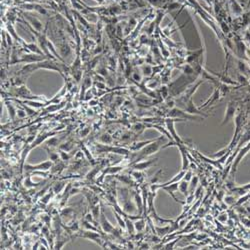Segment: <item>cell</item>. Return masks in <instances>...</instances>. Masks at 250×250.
I'll list each match as a JSON object with an SVG mask.
<instances>
[{
  "label": "cell",
  "mask_w": 250,
  "mask_h": 250,
  "mask_svg": "<svg viewBox=\"0 0 250 250\" xmlns=\"http://www.w3.org/2000/svg\"><path fill=\"white\" fill-rule=\"evenodd\" d=\"M163 140H164V138H163L162 136L159 137V138L155 139L153 142L149 143V144L146 145L145 147H143L141 150H139L138 153H134L133 154L134 158L132 159L133 160V162H132L131 164L138 162L139 160H143L144 158L150 156V155L154 154V153H156V152L160 149V147H161Z\"/></svg>",
  "instance_id": "6da1fadb"
},
{
  "label": "cell",
  "mask_w": 250,
  "mask_h": 250,
  "mask_svg": "<svg viewBox=\"0 0 250 250\" xmlns=\"http://www.w3.org/2000/svg\"><path fill=\"white\" fill-rule=\"evenodd\" d=\"M176 121H184V120L178 119V118H170V117H168V118H166V119L164 120L165 125H166V128H167V130L169 131V133L171 134V136L173 137L174 141H170V142L168 143V144H166L165 146H163L162 148H166V147H168V146H170V145H171V146H172V145L177 146L178 144H183L182 139H181L180 137L177 135L176 130H175V128H174V123L176 122Z\"/></svg>",
  "instance_id": "7a4b0ae2"
},
{
  "label": "cell",
  "mask_w": 250,
  "mask_h": 250,
  "mask_svg": "<svg viewBox=\"0 0 250 250\" xmlns=\"http://www.w3.org/2000/svg\"><path fill=\"white\" fill-rule=\"evenodd\" d=\"M167 116L170 118H178V119H182V120H197V121H201L204 119V117H199L197 115H193V114L188 113L187 111H185L184 109H180V108H171L168 111Z\"/></svg>",
  "instance_id": "3957f363"
},
{
  "label": "cell",
  "mask_w": 250,
  "mask_h": 250,
  "mask_svg": "<svg viewBox=\"0 0 250 250\" xmlns=\"http://www.w3.org/2000/svg\"><path fill=\"white\" fill-rule=\"evenodd\" d=\"M248 152H250V141L247 143L246 145L242 146V147L239 148L236 151V153H235V158H234L233 164H232V166H231V174H233V173L236 172L239 163L241 162V160H242L243 158L245 157L247 154H248Z\"/></svg>",
  "instance_id": "277c9868"
},
{
  "label": "cell",
  "mask_w": 250,
  "mask_h": 250,
  "mask_svg": "<svg viewBox=\"0 0 250 250\" xmlns=\"http://www.w3.org/2000/svg\"><path fill=\"white\" fill-rule=\"evenodd\" d=\"M48 57L45 54H24L22 55L21 59L17 60L19 63H26V64H31V63H38L41 61L46 60Z\"/></svg>",
  "instance_id": "5b68a950"
},
{
  "label": "cell",
  "mask_w": 250,
  "mask_h": 250,
  "mask_svg": "<svg viewBox=\"0 0 250 250\" xmlns=\"http://www.w3.org/2000/svg\"><path fill=\"white\" fill-rule=\"evenodd\" d=\"M96 150L98 152H112V153H116V154H120V155H127L130 153L128 149L122 148V147H110V146H106L105 144H102V143H97L96 144Z\"/></svg>",
  "instance_id": "8992f818"
},
{
  "label": "cell",
  "mask_w": 250,
  "mask_h": 250,
  "mask_svg": "<svg viewBox=\"0 0 250 250\" xmlns=\"http://www.w3.org/2000/svg\"><path fill=\"white\" fill-rule=\"evenodd\" d=\"M237 103L234 101H230L227 104L226 110H225V116L223 118V121L221 123V125L226 124L228 121H230L231 119H233L235 117V114L237 112Z\"/></svg>",
  "instance_id": "52a82bcc"
},
{
  "label": "cell",
  "mask_w": 250,
  "mask_h": 250,
  "mask_svg": "<svg viewBox=\"0 0 250 250\" xmlns=\"http://www.w3.org/2000/svg\"><path fill=\"white\" fill-rule=\"evenodd\" d=\"M52 166V162L50 160H47V161H44L42 163H39V164H35V165H31V164H26L24 166L25 170L26 172H32V171H47L49 170Z\"/></svg>",
  "instance_id": "ba28073f"
},
{
  "label": "cell",
  "mask_w": 250,
  "mask_h": 250,
  "mask_svg": "<svg viewBox=\"0 0 250 250\" xmlns=\"http://www.w3.org/2000/svg\"><path fill=\"white\" fill-rule=\"evenodd\" d=\"M99 219H100V225H101L103 231L106 232V233H112V234H114V232H116V229L109 223V221L107 219H106V216L104 214V209L103 208H101V211H100Z\"/></svg>",
  "instance_id": "9c48e42d"
},
{
  "label": "cell",
  "mask_w": 250,
  "mask_h": 250,
  "mask_svg": "<svg viewBox=\"0 0 250 250\" xmlns=\"http://www.w3.org/2000/svg\"><path fill=\"white\" fill-rule=\"evenodd\" d=\"M184 110L187 111L188 113L193 114V115H200V116H202V117H208L209 116L208 114L204 113L203 111H200L199 109H198L196 106H195V104L193 103V99H192V97L188 100L187 102L185 103Z\"/></svg>",
  "instance_id": "30bf717a"
},
{
  "label": "cell",
  "mask_w": 250,
  "mask_h": 250,
  "mask_svg": "<svg viewBox=\"0 0 250 250\" xmlns=\"http://www.w3.org/2000/svg\"><path fill=\"white\" fill-rule=\"evenodd\" d=\"M79 236L90 239V240L94 241V242H96L97 244H99L100 246H103V239H102V237L100 236V234L97 233V232H93L92 230H86V231H83Z\"/></svg>",
  "instance_id": "8fae6325"
},
{
  "label": "cell",
  "mask_w": 250,
  "mask_h": 250,
  "mask_svg": "<svg viewBox=\"0 0 250 250\" xmlns=\"http://www.w3.org/2000/svg\"><path fill=\"white\" fill-rule=\"evenodd\" d=\"M161 189H163L164 191H166L167 193L170 194V196L173 198L175 200V202H178L180 204H185V202H183V201H180L178 200L176 196H175V192H176L178 189H179V182H174V183H171V184H168V185H164L162 186Z\"/></svg>",
  "instance_id": "7c38bea8"
},
{
  "label": "cell",
  "mask_w": 250,
  "mask_h": 250,
  "mask_svg": "<svg viewBox=\"0 0 250 250\" xmlns=\"http://www.w3.org/2000/svg\"><path fill=\"white\" fill-rule=\"evenodd\" d=\"M177 147H178V149H179V151L181 153V158H182L181 170L186 171V170H188L189 169V164H190V162H189V158L187 156V151H186L184 144H178Z\"/></svg>",
  "instance_id": "4fadbf2b"
},
{
  "label": "cell",
  "mask_w": 250,
  "mask_h": 250,
  "mask_svg": "<svg viewBox=\"0 0 250 250\" xmlns=\"http://www.w3.org/2000/svg\"><path fill=\"white\" fill-rule=\"evenodd\" d=\"M157 158H155V159H149V160H144V161L142 162H136V163H133L132 165V168H133V170H144V169H147V168H150L152 165L154 164L155 162L157 161Z\"/></svg>",
  "instance_id": "5bb4252c"
},
{
  "label": "cell",
  "mask_w": 250,
  "mask_h": 250,
  "mask_svg": "<svg viewBox=\"0 0 250 250\" xmlns=\"http://www.w3.org/2000/svg\"><path fill=\"white\" fill-rule=\"evenodd\" d=\"M171 224V223H170ZM170 224H167V225H164L163 227L155 225L153 227V229L155 230V233L158 235V237H164L167 234L170 233Z\"/></svg>",
  "instance_id": "9a60e30c"
},
{
  "label": "cell",
  "mask_w": 250,
  "mask_h": 250,
  "mask_svg": "<svg viewBox=\"0 0 250 250\" xmlns=\"http://www.w3.org/2000/svg\"><path fill=\"white\" fill-rule=\"evenodd\" d=\"M24 17L28 19V21L31 23V25H32V27L34 28V29H35L36 31H38V32H41L43 26H42V23L39 21L38 19L35 18V17H31L30 15H28V14H26V13H24Z\"/></svg>",
  "instance_id": "2e32d148"
},
{
  "label": "cell",
  "mask_w": 250,
  "mask_h": 250,
  "mask_svg": "<svg viewBox=\"0 0 250 250\" xmlns=\"http://www.w3.org/2000/svg\"><path fill=\"white\" fill-rule=\"evenodd\" d=\"M230 8H231L232 13H233L235 16H239L243 12L242 7H241V5L239 4V2L236 1V0H230Z\"/></svg>",
  "instance_id": "e0dca14e"
},
{
  "label": "cell",
  "mask_w": 250,
  "mask_h": 250,
  "mask_svg": "<svg viewBox=\"0 0 250 250\" xmlns=\"http://www.w3.org/2000/svg\"><path fill=\"white\" fill-rule=\"evenodd\" d=\"M219 96H220V89H215L214 90V92L213 94L210 96V98H209L207 101H206L205 103H204L203 105H201V107L204 108V107H206L207 105H212L214 102H216L218 99H219Z\"/></svg>",
  "instance_id": "ac0fdd59"
},
{
  "label": "cell",
  "mask_w": 250,
  "mask_h": 250,
  "mask_svg": "<svg viewBox=\"0 0 250 250\" xmlns=\"http://www.w3.org/2000/svg\"><path fill=\"white\" fill-rule=\"evenodd\" d=\"M188 181H186L184 179L180 180L179 181V191L182 193V195L184 197H187L188 196V191H189V184H188Z\"/></svg>",
  "instance_id": "d6986e66"
},
{
  "label": "cell",
  "mask_w": 250,
  "mask_h": 250,
  "mask_svg": "<svg viewBox=\"0 0 250 250\" xmlns=\"http://www.w3.org/2000/svg\"><path fill=\"white\" fill-rule=\"evenodd\" d=\"M134 199H135V202H136L137 207H138L139 215H142L143 213H144V209H143V199H142V196L139 193H135L134 194Z\"/></svg>",
  "instance_id": "ffe728a7"
},
{
  "label": "cell",
  "mask_w": 250,
  "mask_h": 250,
  "mask_svg": "<svg viewBox=\"0 0 250 250\" xmlns=\"http://www.w3.org/2000/svg\"><path fill=\"white\" fill-rule=\"evenodd\" d=\"M155 139H152V140H147V141H142V142H138V143H135L130 147V150L132 151H137V150H141L143 147H145L146 145L149 144V143L153 142Z\"/></svg>",
  "instance_id": "44dd1931"
},
{
  "label": "cell",
  "mask_w": 250,
  "mask_h": 250,
  "mask_svg": "<svg viewBox=\"0 0 250 250\" xmlns=\"http://www.w3.org/2000/svg\"><path fill=\"white\" fill-rule=\"evenodd\" d=\"M238 68L239 71L243 74L244 76H248L249 75V67L245 62H243L242 60H238Z\"/></svg>",
  "instance_id": "7402d4cb"
},
{
  "label": "cell",
  "mask_w": 250,
  "mask_h": 250,
  "mask_svg": "<svg viewBox=\"0 0 250 250\" xmlns=\"http://www.w3.org/2000/svg\"><path fill=\"white\" fill-rule=\"evenodd\" d=\"M5 104H6V107H7V110H8V113H9L10 118L13 120L14 118H15V115L17 114L16 108L14 107V105L11 102H9V101H6V102H5Z\"/></svg>",
  "instance_id": "603a6c76"
},
{
  "label": "cell",
  "mask_w": 250,
  "mask_h": 250,
  "mask_svg": "<svg viewBox=\"0 0 250 250\" xmlns=\"http://www.w3.org/2000/svg\"><path fill=\"white\" fill-rule=\"evenodd\" d=\"M125 218V223H126V229H127V231L129 232V234L130 235H134V231H135V226H134V223L132 222L131 219H129L128 217H124Z\"/></svg>",
  "instance_id": "cb8c5ba5"
},
{
  "label": "cell",
  "mask_w": 250,
  "mask_h": 250,
  "mask_svg": "<svg viewBox=\"0 0 250 250\" xmlns=\"http://www.w3.org/2000/svg\"><path fill=\"white\" fill-rule=\"evenodd\" d=\"M190 184H189V190H190V194H194V190L196 188V186L198 184V177L197 176H192L191 180L189 181Z\"/></svg>",
  "instance_id": "d4e9b609"
},
{
  "label": "cell",
  "mask_w": 250,
  "mask_h": 250,
  "mask_svg": "<svg viewBox=\"0 0 250 250\" xmlns=\"http://www.w3.org/2000/svg\"><path fill=\"white\" fill-rule=\"evenodd\" d=\"M131 175L138 182H142L143 179H144V175H143V173L140 170H133L131 172Z\"/></svg>",
  "instance_id": "484cf974"
},
{
  "label": "cell",
  "mask_w": 250,
  "mask_h": 250,
  "mask_svg": "<svg viewBox=\"0 0 250 250\" xmlns=\"http://www.w3.org/2000/svg\"><path fill=\"white\" fill-rule=\"evenodd\" d=\"M23 103L25 104H27L28 106H32V107H35V108H40V107H43L46 103H41V102H36L34 101L32 99H27L26 101H24Z\"/></svg>",
  "instance_id": "4316f807"
},
{
  "label": "cell",
  "mask_w": 250,
  "mask_h": 250,
  "mask_svg": "<svg viewBox=\"0 0 250 250\" xmlns=\"http://www.w3.org/2000/svg\"><path fill=\"white\" fill-rule=\"evenodd\" d=\"M135 226V230L136 231H142L143 229L145 228V220L144 218H141V219H138L136 222L134 223Z\"/></svg>",
  "instance_id": "83f0119b"
},
{
  "label": "cell",
  "mask_w": 250,
  "mask_h": 250,
  "mask_svg": "<svg viewBox=\"0 0 250 250\" xmlns=\"http://www.w3.org/2000/svg\"><path fill=\"white\" fill-rule=\"evenodd\" d=\"M113 213H114V215H115V217H116V219H117V222H118V224H119V226L121 227L122 229H126L125 220L122 219V217H120V214H119L116 210H114Z\"/></svg>",
  "instance_id": "f1b7e54d"
},
{
  "label": "cell",
  "mask_w": 250,
  "mask_h": 250,
  "mask_svg": "<svg viewBox=\"0 0 250 250\" xmlns=\"http://www.w3.org/2000/svg\"><path fill=\"white\" fill-rule=\"evenodd\" d=\"M123 169V167L121 166H115V167H109L105 170V173L107 174H116L118 173L119 171H121Z\"/></svg>",
  "instance_id": "f546056e"
},
{
  "label": "cell",
  "mask_w": 250,
  "mask_h": 250,
  "mask_svg": "<svg viewBox=\"0 0 250 250\" xmlns=\"http://www.w3.org/2000/svg\"><path fill=\"white\" fill-rule=\"evenodd\" d=\"M41 184V183L40 182H32V181H31V176H28V178L26 180L24 181V185L26 186V187H28V188H30V187H36V186H38V185H40Z\"/></svg>",
  "instance_id": "4dcf8cb0"
},
{
  "label": "cell",
  "mask_w": 250,
  "mask_h": 250,
  "mask_svg": "<svg viewBox=\"0 0 250 250\" xmlns=\"http://www.w3.org/2000/svg\"><path fill=\"white\" fill-rule=\"evenodd\" d=\"M73 147V144H72V141H67L66 143H64V144H61L59 146V149H61V150L63 151H69L71 150Z\"/></svg>",
  "instance_id": "1f68e13d"
},
{
  "label": "cell",
  "mask_w": 250,
  "mask_h": 250,
  "mask_svg": "<svg viewBox=\"0 0 250 250\" xmlns=\"http://www.w3.org/2000/svg\"><path fill=\"white\" fill-rule=\"evenodd\" d=\"M224 201H225V203L227 205L232 206V205H234L235 202H236V198L234 196H232V195H227V196H225V198H224Z\"/></svg>",
  "instance_id": "d6a6232c"
},
{
  "label": "cell",
  "mask_w": 250,
  "mask_h": 250,
  "mask_svg": "<svg viewBox=\"0 0 250 250\" xmlns=\"http://www.w3.org/2000/svg\"><path fill=\"white\" fill-rule=\"evenodd\" d=\"M152 67L150 65H143L142 66V75L149 76L152 73Z\"/></svg>",
  "instance_id": "836d02e7"
},
{
  "label": "cell",
  "mask_w": 250,
  "mask_h": 250,
  "mask_svg": "<svg viewBox=\"0 0 250 250\" xmlns=\"http://www.w3.org/2000/svg\"><path fill=\"white\" fill-rule=\"evenodd\" d=\"M65 183L64 182H59V183H56L55 185H54L53 187V191L55 192V193H59L60 191L62 190V188L64 187Z\"/></svg>",
  "instance_id": "e575fe53"
},
{
  "label": "cell",
  "mask_w": 250,
  "mask_h": 250,
  "mask_svg": "<svg viewBox=\"0 0 250 250\" xmlns=\"http://www.w3.org/2000/svg\"><path fill=\"white\" fill-rule=\"evenodd\" d=\"M132 79L135 80V81H141V79H142L141 73L137 70H134L133 73H132Z\"/></svg>",
  "instance_id": "d590c367"
},
{
  "label": "cell",
  "mask_w": 250,
  "mask_h": 250,
  "mask_svg": "<svg viewBox=\"0 0 250 250\" xmlns=\"http://www.w3.org/2000/svg\"><path fill=\"white\" fill-rule=\"evenodd\" d=\"M59 141H60V139L56 138V137H53V138H51L50 140H48V141H47V145L50 146V147H53V146H57V145H58Z\"/></svg>",
  "instance_id": "8d00e7d4"
},
{
  "label": "cell",
  "mask_w": 250,
  "mask_h": 250,
  "mask_svg": "<svg viewBox=\"0 0 250 250\" xmlns=\"http://www.w3.org/2000/svg\"><path fill=\"white\" fill-rule=\"evenodd\" d=\"M47 151H48V155H49V158H50L51 161H56V160H58V157H59L58 153L49 151V149H47Z\"/></svg>",
  "instance_id": "74e56055"
},
{
  "label": "cell",
  "mask_w": 250,
  "mask_h": 250,
  "mask_svg": "<svg viewBox=\"0 0 250 250\" xmlns=\"http://www.w3.org/2000/svg\"><path fill=\"white\" fill-rule=\"evenodd\" d=\"M100 140H101V142H103V143H111L112 142L111 136L110 135H108V134L102 135V136L100 137Z\"/></svg>",
  "instance_id": "f35d334b"
},
{
  "label": "cell",
  "mask_w": 250,
  "mask_h": 250,
  "mask_svg": "<svg viewBox=\"0 0 250 250\" xmlns=\"http://www.w3.org/2000/svg\"><path fill=\"white\" fill-rule=\"evenodd\" d=\"M34 10L38 11L40 14H43V15H46V14H47V11L45 10L42 6L38 5V4H34Z\"/></svg>",
  "instance_id": "ab89813d"
},
{
  "label": "cell",
  "mask_w": 250,
  "mask_h": 250,
  "mask_svg": "<svg viewBox=\"0 0 250 250\" xmlns=\"http://www.w3.org/2000/svg\"><path fill=\"white\" fill-rule=\"evenodd\" d=\"M83 226H84L85 228L87 229V230L98 231V230H97V228H96V227H93V226H91V225H90V223H89L88 221H86V220H84V221H83Z\"/></svg>",
  "instance_id": "60d3db41"
},
{
  "label": "cell",
  "mask_w": 250,
  "mask_h": 250,
  "mask_svg": "<svg viewBox=\"0 0 250 250\" xmlns=\"http://www.w3.org/2000/svg\"><path fill=\"white\" fill-rule=\"evenodd\" d=\"M8 30H9V33L11 34V35L13 36V38L14 39H16L17 41H20V39L18 36L16 35V33H15V31H14V29H13V27H12V25H8Z\"/></svg>",
  "instance_id": "b9f144b4"
},
{
  "label": "cell",
  "mask_w": 250,
  "mask_h": 250,
  "mask_svg": "<svg viewBox=\"0 0 250 250\" xmlns=\"http://www.w3.org/2000/svg\"><path fill=\"white\" fill-rule=\"evenodd\" d=\"M53 192H54L53 190H52V191H50L49 193H47L46 195H45L44 197H42V199H41V200H42V202L44 203V204L48 203V201H49V200H50V198L52 197V195H53Z\"/></svg>",
  "instance_id": "7bdbcfd3"
},
{
  "label": "cell",
  "mask_w": 250,
  "mask_h": 250,
  "mask_svg": "<svg viewBox=\"0 0 250 250\" xmlns=\"http://www.w3.org/2000/svg\"><path fill=\"white\" fill-rule=\"evenodd\" d=\"M178 241V238H176V239H174L173 241H172L171 243H167V244H165L164 246H163V249H173V247L175 245V243H176Z\"/></svg>",
  "instance_id": "ee69618b"
},
{
  "label": "cell",
  "mask_w": 250,
  "mask_h": 250,
  "mask_svg": "<svg viewBox=\"0 0 250 250\" xmlns=\"http://www.w3.org/2000/svg\"><path fill=\"white\" fill-rule=\"evenodd\" d=\"M59 155L61 156V159L62 160H68L70 158V156L66 153V151H63L61 149H59Z\"/></svg>",
  "instance_id": "f6af8a7d"
},
{
  "label": "cell",
  "mask_w": 250,
  "mask_h": 250,
  "mask_svg": "<svg viewBox=\"0 0 250 250\" xmlns=\"http://www.w3.org/2000/svg\"><path fill=\"white\" fill-rule=\"evenodd\" d=\"M183 71H184V73H186V74H192L194 72L193 68H192L190 65H186L184 67V69H183Z\"/></svg>",
  "instance_id": "bcb514c9"
},
{
  "label": "cell",
  "mask_w": 250,
  "mask_h": 250,
  "mask_svg": "<svg viewBox=\"0 0 250 250\" xmlns=\"http://www.w3.org/2000/svg\"><path fill=\"white\" fill-rule=\"evenodd\" d=\"M191 178H192V172L190 170H187V171H186L185 175H184V177H183V179L189 182V181L191 180Z\"/></svg>",
  "instance_id": "7dc6e473"
},
{
  "label": "cell",
  "mask_w": 250,
  "mask_h": 250,
  "mask_svg": "<svg viewBox=\"0 0 250 250\" xmlns=\"http://www.w3.org/2000/svg\"><path fill=\"white\" fill-rule=\"evenodd\" d=\"M85 220L88 221V222H92V223L95 222V221L93 220V215H92V213H87V214H86Z\"/></svg>",
  "instance_id": "c3c4849f"
},
{
  "label": "cell",
  "mask_w": 250,
  "mask_h": 250,
  "mask_svg": "<svg viewBox=\"0 0 250 250\" xmlns=\"http://www.w3.org/2000/svg\"><path fill=\"white\" fill-rule=\"evenodd\" d=\"M17 115H18V117H25L26 116V112H25L23 109H18L17 110Z\"/></svg>",
  "instance_id": "681fc988"
},
{
  "label": "cell",
  "mask_w": 250,
  "mask_h": 250,
  "mask_svg": "<svg viewBox=\"0 0 250 250\" xmlns=\"http://www.w3.org/2000/svg\"><path fill=\"white\" fill-rule=\"evenodd\" d=\"M218 219H219L220 221H222V222H225V221L227 220V215H225V214L220 215V217H218Z\"/></svg>",
  "instance_id": "f907efd6"
},
{
  "label": "cell",
  "mask_w": 250,
  "mask_h": 250,
  "mask_svg": "<svg viewBox=\"0 0 250 250\" xmlns=\"http://www.w3.org/2000/svg\"><path fill=\"white\" fill-rule=\"evenodd\" d=\"M97 87L104 88V87H105V85H104V84H101V83H97Z\"/></svg>",
  "instance_id": "816d5d0a"
}]
</instances>
